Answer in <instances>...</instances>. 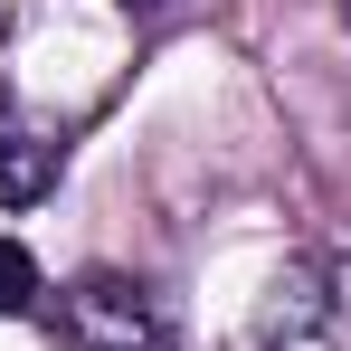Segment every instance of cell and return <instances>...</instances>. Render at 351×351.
I'll return each instance as SVG.
<instances>
[{"mask_svg":"<svg viewBox=\"0 0 351 351\" xmlns=\"http://www.w3.org/2000/svg\"><path fill=\"white\" fill-rule=\"evenodd\" d=\"M58 332L76 351H162V313H152V294L133 285V276H76L58 294Z\"/></svg>","mask_w":351,"mask_h":351,"instance_id":"1","label":"cell"},{"mask_svg":"<svg viewBox=\"0 0 351 351\" xmlns=\"http://www.w3.org/2000/svg\"><path fill=\"white\" fill-rule=\"evenodd\" d=\"M66 171V123L29 114V105H0V199L10 209H29V199H48Z\"/></svg>","mask_w":351,"mask_h":351,"instance_id":"3","label":"cell"},{"mask_svg":"<svg viewBox=\"0 0 351 351\" xmlns=\"http://www.w3.org/2000/svg\"><path fill=\"white\" fill-rule=\"evenodd\" d=\"M38 304V256L19 237H0V313H29Z\"/></svg>","mask_w":351,"mask_h":351,"instance_id":"4","label":"cell"},{"mask_svg":"<svg viewBox=\"0 0 351 351\" xmlns=\"http://www.w3.org/2000/svg\"><path fill=\"white\" fill-rule=\"evenodd\" d=\"M266 351H351V266H294L266 294Z\"/></svg>","mask_w":351,"mask_h":351,"instance_id":"2","label":"cell"},{"mask_svg":"<svg viewBox=\"0 0 351 351\" xmlns=\"http://www.w3.org/2000/svg\"><path fill=\"white\" fill-rule=\"evenodd\" d=\"M342 10H351V0H342Z\"/></svg>","mask_w":351,"mask_h":351,"instance_id":"6","label":"cell"},{"mask_svg":"<svg viewBox=\"0 0 351 351\" xmlns=\"http://www.w3.org/2000/svg\"><path fill=\"white\" fill-rule=\"evenodd\" d=\"M123 10H133V19H152V10H162V0H123Z\"/></svg>","mask_w":351,"mask_h":351,"instance_id":"5","label":"cell"}]
</instances>
